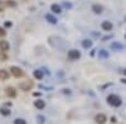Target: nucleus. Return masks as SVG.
<instances>
[{
  "instance_id": "obj_5",
  "label": "nucleus",
  "mask_w": 126,
  "mask_h": 124,
  "mask_svg": "<svg viewBox=\"0 0 126 124\" xmlns=\"http://www.w3.org/2000/svg\"><path fill=\"white\" fill-rule=\"evenodd\" d=\"M101 28H102V30H105V31H110V30H112V23L106 20L101 24Z\"/></svg>"
},
{
  "instance_id": "obj_21",
  "label": "nucleus",
  "mask_w": 126,
  "mask_h": 124,
  "mask_svg": "<svg viewBox=\"0 0 126 124\" xmlns=\"http://www.w3.org/2000/svg\"><path fill=\"white\" fill-rule=\"evenodd\" d=\"M4 9H5V4L1 1V0H0V11H3Z\"/></svg>"
},
{
  "instance_id": "obj_22",
  "label": "nucleus",
  "mask_w": 126,
  "mask_h": 124,
  "mask_svg": "<svg viewBox=\"0 0 126 124\" xmlns=\"http://www.w3.org/2000/svg\"><path fill=\"white\" fill-rule=\"evenodd\" d=\"M5 34H6V31L3 28H0V36H5Z\"/></svg>"
},
{
  "instance_id": "obj_10",
  "label": "nucleus",
  "mask_w": 126,
  "mask_h": 124,
  "mask_svg": "<svg viewBox=\"0 0 126 124\" xmlns=\"http://www.w3.org/2000/svg\"><path fill=\"white\" fill-rule=\"evenodd\" d=\"M9 78V73H8V70H5V69H1L0 70V79L1 80H6Z\"/></svg>"
},
{
  "instance_id": "obj_4",
  "label": "nucleus",
  "mask_w": 126,
  "mask_h": 124,
  "mask_svg": "<svg viewBox=\"0 0 126 124\" xmlns=\"http://www.w3.org/2000/svg\"><path fill=\"white\" fill-rule=\"evenodd\" d=\"M19 88L21 90H30L33 88V82L32 80H27V82H24V83H20Z\"/></svg>"
},
{
  "instance_id": "obj_25",
  "label": "nucleus",
  "mask_w": 126,
  "mask_h": 124,
  "mask_svg": "<svg viewBox=\"0 0 126 124\" xmlns=\"http://www.w3.org/2000/svg\"><path fill=\"white\" fill-rule=\"evenodd\" d=\"M125 74H126V70H125Z\"/></svg>"
},
{
  "instance_id": "obj_23",
  "label": "nucleus",
  "mask_w": 126,
  "mask_h": 124,
  "mask_svg": "<svg viewBox=\"0 0 126 124\" xmlns=\"http://www.w3.org/2000/svg\"><path fill=\"white\" fill-rule=\"evenodd\" d=\"M37 119H38V122H39V123H44V116L39 115V116H38V118H37Z\"/></svg>"
},
{
  "instance_id": "obj_16",
  "label": "nucleus",
  "mask_w": 126,
  "mask_h": 124,
  "mask_svg": "<svg viewBox=\"0 0 126 124\" xmlns=\"http://www.w3.org/2000/svg\"><path fill=\"white\" fill-rule=\"evenodd\" d=\"M46 19L49 21L50 24H55V23H57V19H55L53 15H50V14H47V15H46Z\"/></svg>"
},
{
  "instance_id": "obj_11",
  "label": "nucleus",
  "mask_w": 126,
  "mask_h": 124,
  "mask_svg": "<svg viewBox=\"0 0 126 124\" xmlns=\"http://www.w3.org/2000/svg\"><path fill=\"white\" fill-rule=\"evenodd\" d=\"M50 10H52V11H53L54 14H59V13L62 11V8H61V6H59L58 4H53V5L50 6Z\"/></svg>"
},
{
  "instance_id": "obj_12",
  "label": "nucleus",
  "mask_w": 126,
  "mask_h": 124,
  "mask_svg": "<svg viewBox=\"0 0 126 124\" xmlns=\"http://www.w3.org/2000/svg\"><path fill=\"white\" fill-rule=\"evenodd\" d=\"M82 46L84 49H90L92 46V41H91V40H88V39H84V40H82Z\"/></svg>"
},
{
  "instance_id": "obj_7",
  "label": "nucleus",
  "mask_w": 126,
  "mask_h": 124,
  "mask_svg": "<svg viewBox=\"0 0 126 124\" xmlns=\"http://www.w3.org/2000/svg\"><path fill=\"white\" fill-rule=\"evenodd\" d=\"M0 50L1 52H8L9 50V43L6 40H0Z\"/></svg>"
},
{
  "instance_id": "obj_8",
  "label": "nucleus",
  "mask_w": 126,
  "mask_h": 124,
  "mask_svg": "<svg viewBox=\"0 0 126 124\" xmlns=\"http://www.w3.org/2000/svg\"><path fill=\"white\" fill-rule=\"evenodd\" d=\"M5 94H6L8 97H10V98H14V97L17 95V92H15V89H14V88L9 86V88L5 89Z\"/></svg>"
},
{
  "instance_id": "obj_3",
  "label": "nucleus",
  "mask_w": 126,
  "mask_h": 124,
  "mask_svg": "<svg viewBox=\"0 0 126 124\" xmlns=\"http://www.w3.org/2000/svg\"><path fill=\"white\" fill-rule=\"evenodd\" d=\"M10 71H12V74L15 76V78H21V76L24 75L23 70H21L20 68H18V67H12L10 68Z\"/></svg>"
},
{
  "instance_id": "obj_17",
  "label": "nucleus",
  "mask_w": 126,
  "mask_h": 124,
  "mask_svg": "<svg viewBox=\"0 0 126 124\" xmlns=\"http://www.w3.org/2000/svg\"><path fill=\"white\" fill-rule=\"evenodd\" d=\"M34 78L38 79V80H40V79L43 78V71H42V70H35V71H34Z\"/></svg>"
},
{
  "instance_id": "obj_14",
  "label": "nucleus",
  "mask_w": 126,
  "mask_h": 124,
  "mask_svg": "<svg viewBox=\"0 0 126 124\" xmlns=\"http://www.w3.org/2000/svg\"><path fill=\"white\" fill-rule=\"evenodd\" d=\"M111 49L118 52V50H122V45L120 44V43H112V44H111Z\"/></svg>"
},
{
  "instance_id": "obj_13",
  "label": "nucleus",
  "mask_w": 126,
  "mask_h": 124,
  "mask_svg": "<svg viewBox=\"0 0 126 124\" xmlns=\"http://www.w3.org/2000/svg\"><path fill=\"white\" fill-rule=\"evenodd\" d=\"M98 58H101V59H107V58H109V53H107L106 50H103V49L98 50Z\"/></svg>"
},
{
  "instance_id": "obj_18",
  "label": "nucleus",
  "mask_w": 126,
  "mask_h": 124,
  "mask_svg": "<svg viewBox=\"0 0 126 124\" xmlns=\"http://www.w3.org/2000/svg\"><path fill=\"white\" fill-rule=\"evenodd\" d=\"M0 113H1V114L3 115H9L10 114V110H9V109H6V108H1V109H0Z\"/></svg>"
},
{
  "instance_id": "obj_6",
  "label": "nucleus",
  "mask_w": 126,
  "mask_h": 124,
  "mask_svg": "<svg viewBox=\"0 0 126 124\" xmlns=\"http://www.w3.org/2000/svg\"><path fill=\"white\" fill-rule=\"evenodd\" d=\"M95 119H96V122H97L98 124H103V123H105L106 120H107V116H106L105 114H101V113H100V114L96 115Z\"/></svg>"
},
{
  "instance_id": "obj_24",
  "label": "nucleus",
  "mask_w": 126,
  "mask_h": 124,
  "mask_svg": "<svg viewBox=\"0 0 126 124\" xmlns=\"http://www.w3.org/2000/svg\"><path fill=\"white\" fill-rule=\"evenodd\" d=\"M63 6H66V8H72V4H69V3H63Z\"/></svg>"
},
{
  "instance_id": "obj_19",
  "label": "nucleus",
  "mask_w": 126,
  "mask_h": 124,
  "mask_svg": "<svg viewBox=\"0 0 126 124\" xmlns=\"http://www.w3.org/2000/svg\"><path fill=\"white\" fill-rule=\"evenodd\" d=\"M15 124H27V122H25L24 119H17L15 120Z\"/></svg>"
},
{
  "instance_id": "obj_9",
  "label": "nucleus",
  "mask_w": 126,
  "mask_h": 124,
  "mask_svg": "<svg viewBox=\"0 0 126 124\" xmlns=\"http://www.w3.org/2000/svg\"><path fill=\"white\" fill-rule=\"evenodd\" d=\"M34 105H35V108L39 109V110H42V109L46 108V103H44V100H40V99L35 100L34 101Z\"/></svg>"
},
{
  "instance_id": "obj_1",
  "label": "nucleus",
  "mask_w": 126,
  "mask_h": 124,
  "mask_svg": "<svg viewBox=\"0 0 126 124\" xmlns=\"http://www.w3.org/2000/svg\"><path fill=\"white\" fill-rule=\"evenodd\" d=\"M107 103H109L110 105H112V107H120L121 105V99L117 95H115V94H111V95L107 97Z\"/></svg>"
},
{
  "instance_id": "obj_20",
  "label": "nucleus",
  "mask_w": 126,
  "mask_h": 124,
  "mask_svg": "<svg viewBox=\"0 0 126 124\" xmlns=\"http://www.w3.org/2000/svg\"><path fill=\"white\" fill-rule=\"evenodd\" d=\"M4 53H5V52H3L1 54H0V59H1V60H6V59H8V56H6Z\"/></svg>"
},
{
  "instance_id": "obj_2",
  "label": "nucleus",
  "mask_w": 126,
  "mask_h": 124,
  "mask_svg": "<svg viewBox=\"0 0 126 124\" xmlns=\"http://www.w3.org/2000/svg\"><path fill=\"white\" fill-rule=\"evenodd\" d=\"M68 58L71 60H78L81 58V53L78 52V50H76V49H72V50L68 52Z\"/></svg>"
},
{
  "instance_id": "obj_15",
  "label": "nucleus",
  "mask_w": 126,
  "mask_h": 124,
  "mask_svg": "<svg viewBox=\"0 0 126 124\" xmlns=\"http://www.w3.org/2000/svg\"><path fill=\"white\" fill-rule=\"evenodd\" d=\"M92 10H93L96 14H101V13H102V6H101V5L95 4L93 6H92Z\"/></svg>"
}]
</instances>
